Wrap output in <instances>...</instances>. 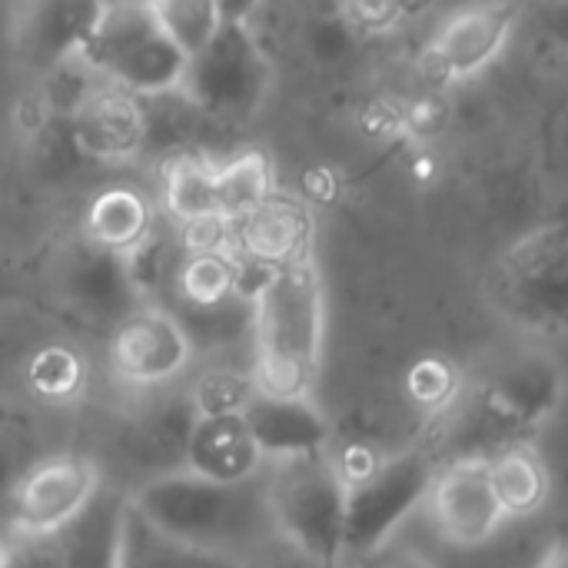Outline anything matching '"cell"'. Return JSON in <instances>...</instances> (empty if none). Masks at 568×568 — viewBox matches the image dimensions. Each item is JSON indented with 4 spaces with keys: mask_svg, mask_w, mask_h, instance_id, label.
<instances>
[{
    "mask_svg": "<svg viewBox=\"0 0 568 568\" xmlns=\"http://www.w3.org/2000/svg\"><path fill=\"white\" fill-rule=\"evenodd\" d=\"M193 423L196 413L190 406L186 383L156 393L123 389V403L100 413L97 446L80 453L100 466L103 483L133 493L153 479L186 469Z\"/></svg>",
    "mask_w": 568,
    "mask_h": 568,
    "instance_id": "3957f363",
    "label": "cell"
},
{
    "mask_svg": "<svg viewBox=\"0 0 568 568\" xmlns=\"http://www.w3.org/2000/svg\"><path fill=\"white\" fill-rule=\"evenodd\" d=\"M273 163L260 150H243L216 163V213L233 226L273 193Z\"/></svg>",
    "mask_w": 568,
    "mask_h": 568,
    "instance_id": "f1b7e54d",
    "label": "cell"
},
{
    "mask_svg": "<svg viewBox=\"0 0 568 568\" xmlns=\"http://www.w3.org/2000/svg\"><path fill=\"white\" fill-rule=\"evenodd\" d=\"M323 333L326 300L316 263L266 273L253 293V389L270 399H313Z\"/></svg>",
    "mask_w": 568,
    "mask_h": 568,
    "instance_id": "7a4b0ae2",
    "label": "cell"
},
{
    "mask_svg": "<svg viewBox=\"0 0 568 568\" xmlns=\"http://www.w3.org/2000/svg\"><path fill=\"white\" fill-rule=\"evenodd\" d=\"M7 556H10V539L0 532V568H7Z\"/></svg>",
    "mask_w": 568,
    "mask_h": 568,
    "instance_id": "f35d334b",
    "label": "cell"
},
{
    "mask_svg": "<svg viewBox=\"0 0 568 568\" xmlns=\"http://www.w3.org/2000/svg\"><path fill=\"white\" fill-rule=\"evenodd\" d=\"M160 213L166 223L183 226L216 213V163L206 153H180L163 163L160 173Z\"/></svg>",
    "mask_w": 568,
    "mask_h": 568,
    "instance_id": "484cf974",
    "label": "cell"
},
{
    "mask_svg": "<svg viewBox=\"0 0 568 568\" xmlns=\"http://www.w3.org/2000/svg\"><path fill=\"white\" fill-rule=\"evenodd\" d=\"M103 486L100 466L77 446L43 456L10 496L3 536L7 539H53L73 523Z\"/></svg>",
    "mask_w": 568,
    "mask_h": 568,
    "instance_id": "30bf717a",
    "label": "cell"
},
{
    "mask_svg": "<svg viewBox=\"0 0 568 568\" xmlns=\"http://www.w3.org/2000/svg\"><path fill=\"white\" fill-rule=\"evenodd\" d=\"M150 3L163 33L186 60H193L220 33L226 20V3L216 0H150Z\"/></svg>",
    "mask_w": 568,
    "mask_h": 568,
    "instance_id": "4dcf8cb0",
    "label": "cell"
},
{
    "mask_svg": "<svg viewBox=\"0 0 568 568\" xmlns=\"http://www.w3.org/2000/svg\"><path fill=\"white\" fill-rule=\"evenodd\" d=\"M566 369L546 353H526L506 363L483 393L486 423H499L513 443H523L526 433L542 429L566 399Z\"/></svg>",
    "mask_w": 568,
    "mask_h": 568,
    "instance_id": "4fadbf2b",
    "label": "cell"
},
{
    "mask_svg": "<svg viewBox=\"0 0 568 568\" xmlns=\"http://www.w3.org/2000/svg\"><path fill=\"white\" fill-rule=\"evenodd\" d=\"M489 459V479L496 489V499L509 519H529L536 516L546 499H549V466L546 459L536 453L532 443H506L493 453H486Z\"/></svg>",
    "mask_w": 568,
    "mask_h": 568,
    "instance_id": "d4e9b609",
    "label": "cell"
},
{
    "mask_svg": "<svg viewBox=\"0 0 568 568\" xmlns=\"http://www.w3.org/2000/svg\"><path fill=\"white\" fill-rule=\"evenodd\" d=\"M493 296L529 333H568V223L523 236L499 260Z\"/></svg>",
    "mask_w": 568,
    "mask_h": 568,
    "instance_id": "9c48e42d",
    "label": "cell"
},
{
    "mask_svg": "<svg viewBox=\"0 0 568 568\" xmlns=\"http://www.w3.org/2000/svg\"><path fill=\"white\" fill-rule=\"evenodd\" d=\"M532 568H568V529L552 536V542L542 549V556Z\"/></svg>",
    "mask_w": 568,
    "mask_h": 568,
    "instance_id": "74e56055",
    "label": "cell"
},
{
    "mask_svg": "<svg viewBox=\"0 0 568 568\" xmlns=\"http://www.w3.org/2000/svg\"><path fill=\"white\" fill-rule=\"evenodd\" d=\"M70 333L43 303L0 310V393L17 389V373L23 359L47 339Z\"/></svg>",
    "mask_w": 568,
    "mask_h": 568,
    "instance_id": "83f0119b",
    "label": "cell"
},
{
    "mask_svg": "<svg viewBox=\"0 0 568 568\" xmlns=\"http://www.w3.org/2000/svg\"><path fill=\"white\" fill-rule=\"evenodd\" d=\"M313 213L293 193L273 190L253 213L233 223V253L240 263L273 273L313 260Z\"/></svg>",
    "mask_w": 568,
    "mask_h": 568,
    "instance_id": "9a60e30c",
    "label": "cell"
},
{
    "mask_svg": "<svg viewBox=\"0 0 568 568\" xmlns=\"http://www.w3.org/2000/svg\"><path fill=\"white\" fill-rule=\"evenodd\" d=\"M453 389H456V383H453V373L443 366V363H419L416 369H413V376H409V393H413V399L416 403H446L449 396H453Z\"/></svg>",
    "mask_w": 568,
    "mask_h": 568,
    "instance_id": "d6a6232c",
    "label": "cell"
},
{
    "mask_svg": "<svg viewBox=\"0 0 568 568\" xmlns=\"http://www.w3.org/2000/svg\"><path fill=\"white\" fill-rule=\"evenodd\" d=\"M436 536L456 549L486 546L506 523V513L496 499L486 456H459L436 469L429 496L423 503Z\"/></svg>",
    "mask_w": 568,
    "mask_h": 568,
    "instance_id": "7c38bea8",
    "label": "cell"
},
{
    "mask_svg": "<svg viewBox=\"0 0 568 568\" xmlns=\"http://www.w3.org/2000/svg\"><path fill=\"white\" fill-rule=\"evenodd\" d=\"M519 23V7L513 3H479L463 7L443 20L426 47V63L436 77L459 83L483 73L509 43Z\"/></svg>",
    "mask_w": 568,
    "mask_h": 568,
    "instance_id": "5bb4252c",
    "label": "cell"
},
{
    "mask_svg": "<svg viewBox=\"0 0 568 568\" xmlns=\"http://www.w3.org/2000/svg\"><path fill=\"white\" fill-rule=\"evenodd\" d=\"M356 568H436L423 552H413V549H383L376 556H369L366 562H359Z\"/></svg>",
    "mask_w": 568,
    "mask_h": 568,
    "instance_id": "8d00e7d4",
    "label": "cell"
},
{
    "mask_svg": "<svg viewBox=\"0 0 568 568\" xmlns=\"http://www.w3.org/2000/svg\"><path fill=\"white\" fill-rule=\"evenodd\" d=\"M266 499L283 542L320 568L346 566V479L333 449L266 463Z\"/></svg>",
    "mask_w": 568,
    "mask_h": 568,
    "instance_id": "277c9868",
    "label": "cell"
},
{
    "mask_svg": "<svg viewBox=\"0 0 568 568\" xmlns=\"http://www.w3.org/2000/svg\"><path fill=\"white\" fill-rule=\"evenodd\" d=\"M243 423L250 426L266 463L333 449L329 419L313 399H270L256 393L243 409Z\"/></svg>",
    "mask_w": 568,
    "mask_h": 568,
    "instance_id": "7402d4cb",
    "label": "cell"
},
{
    "mask_svg": "<svg viewBox=\"0 0 568 568\" xmlns=\"http://www.w3.org/2000/svg\"><path fill=\"white\" fill-rule=\"evenodd\" d=\"M17 393L43 413L77 419L93 393V359L80 336L60 333L40 343L17 373Z\"/></svg>",
    "mask_w": 568,
    "mask_h": 568,
    "instance_id": "e0dca14e",
    "label": "cell"
},
{
    "mask_svg": "<svg viewBox=\"0 0 568 568\" xmlns=\"http://www.w3.org/2000/svg\"><path fill=\"white\" fill-rule=\"evenodd\" d=\"M273 83L270 57L263 53L253 27L233 7H226V20L220 33L186 60V73L180 93L216 123H246L253 120Z\"/></svg>",
    "mask_w": 568,
    "mask_h": 568,
    "instance_id": "52a82bcc",
    "label": "cell"
},
{
    "mask_svg": "<svg viewBox=\"0 0 568 568\" xmlns=\"http://www.w3.org/2000/svg\"><path fill=\"white\" fill-rule=\"evenodd\" d=\"M130 503L170 539L240 568L276 539L266 469L246 483H213L183 469L133 489Z\"/></svg>",
    "mask_w": 568,
    "mask_h": 568,
    "instance_id": "6da1fadb",
    "label": "cell"
},
{
    "mask_svg": "<svg viewBox=\"0 0 568 568\" xmlns=\"http://www.w3.org/2000/svg\"><path fill=\"white\" fill-rule=\"evenodd\" d=\"M266 273L240 263L233 250L220 253H183L173 260L166 283L156 293V306L170 313H210L240 296L256 293Z\"/></svg>",
    "mask_w": 568,
    "mask_h": 568,
    "instance_id": "ac0fdd59",
    "label": "cell"
},
{
    "mask_svg": "<svg viewBox=\"0 0 568 568\" xmlns=\"http://www.w3.org/2000/svg\"><path fill=\"white\" fill-rule=\"evenodd\" d=\"M70 146L80 160L120 166L146 153V120L140 97L116 87L100 90L70 123Z\"/></svg>",
    "mask_w": 568,
    "mask_h": 568,
    "instance_id": "ffe728a7",
    "label": "cell"
},
{
    "mask_svg": "<svg viewBox=\"0 0 568 568\" xmlns=\"http://www.w3.org/2000/svg\"><path fill=\"white\" fill-rule=\"evenodd\" d=\"M186 396L196 419L206 416H243L256 396L250 366L240 363H196L186 379Z\"/></svg>",
    "mask_w": 568,
    "mask_h": 568,
    "instance_id": "f546056e",
    "label": "cell"
},
{
    "mask_svg": "<svg viewBox=\"0 0 568 568\" xmlns=\"http://www.w3.org/2000/svg\"><path fill=\"white\" fill-rule=\"evenodd\" d=\"M77 443V419L53 416L27 403L17 389L0 393V532L20 479L43 456Z\"/></svg>",
    "mask_w": 568,
    "mask_h": 568,
    "instance_id": "2e32d148",
    "label": "cell"
},
{
    "mask_svg": "<svg viewBox=\"0 0 568 568\" xmlns=\"http://www.w3.org/2000/svg\"><path fill=\"white\" fill-rule=\"evenodd\" d=\"M120 568H240L230 559L200 552L160 532L146 516L126 503L123 532H120Z\"/></svg>",
    "mask_w": 568,
    "mask_h": 568,
    "instance_id": "4316f807",
    "label": "cell"
},
{
    "mask_svg": "<svg viewBox=\"0 0 568 568\" xmlns=\"http://www.w3.org/2000/svg\"><path fill=\"white\" fill-rule=\"evenodd\" d=\"M7 568H60L53 539H10Z\"/></svg>",
    "mask_w": 568,
    "mask_h": 568,
    "instance_id": "836d02e7",
    "label": "cell"
},
{
    "mask_svg": "<svg viewBox=\"0 0 568 568\" xmlns=\"http://www.w3.org/2000/svg\"><path fill=\"white\" fill-rule=\"evenodd\" d=\"M106 369L120 389L156 393L190 379L196 353L173 313L156 303L136 306L106 336Z\"/></svg>",
    "mask_w": 568,
    "mask_h": 568,
    "instance_id": "8fae6325",
    "label": "cell"
},
{
    "mask_svg": "<svg viewBox=\"0 0 568 568\" xmlns=\"http://www.w3.org/2000/svg\"><path fill=\"white\" fill-rule=\"evenodd\" d=\"M339 13L356 30H389L403 17V7H396V3H346Z\"/></svg>",
    "mask_w": 568,
    "mask_h": 568,
    "instance_id": "e575fe53",
    "label": "cell"
},
{
    "mask_svg": "<svg viewBox=\"0 0 568 568\" xmlns=\"http://www.w3.org/2000/svg\"><path fill=\"white\" fill-rule=\"evenodd\" d=\"M243 568H320L316 562H310L303 552H296L290 542H283L280 536L270 542V546H263L250 562Z\"/></svg>",
    "mask_w": 568,
    "mask_h": 568,
    "instance_id": "d590c367",
    "label": "cell"
},
{
    "mask_svg": "<svg viewBox=\"0 0 568 568\" xmlns=\"http://www.w3.org/2000/svg\"><path fill=\"white\" fill-rule=\"evenodd\" d=\"M100 13L103 3H87V0L27 3L20 7V20H17V50L33 70L47 73L60 60L83 50Z\"/></svg>",
    "mask_w": 568,
    "mask_h": 568,
    "instance_id": "44dd1931",
    "label": "cell"
},
{
    "mask_svg": "<svg viewBox=\"0 0 568 568\" xmlns=\"http://www.w3.org/2000/svg\"><path fill=\"white\" fill-rule=\"evenodd\" d=\"M126 503V489L103 483L97 496L83 506V513L53 536L60 568H120V532Z\"/></svg>",
    "mask_w": 568,
    "mask_h": 568,
    "instance_id": "603a6c76",
    "label": "cell"
},
{
    "mask_svg": "<svg viewBox=\"0 0 568 568\" xmlns=\"http://www.w3.org/2000/svg\"><path fill=\"white\" fill-rule=\"evenodd\" d=\"M80 53L110 87L140 100L180 90L186 73V57L163 33L150 0L103 3Z\"/></svg>",
    "mask_w": 568,
    "mask_h": 568,
    "instance_id": "8992f818",
    "label": "cell"
},
{
    "mask_svg": "<svg viewBox=\"0 0 568 568\" xmlns=\"http://www.w3.org/2000/svg\"><path fill=\"white\" fill-rule=\"evenodd\" d=\"M27 303H40L37 276L23 263H17L7 253H0V310L27 306Z\"/></svg>",
    "mask_w": 568,
    "mask_h": 568,
    "instance_id": "1f68e13d",
    "label": "cell"
},
{
    "mask_svg": "<svg viewBox=\"0 0 568 568\" xmlns=\"http://www.w3.org/2000/svg\"><path fill=\"white\" fill-rule=\"evenodd\" d=\"M436 469L429 453L403 449L373 459L346 483V566H359L393 546L396 532L423 509Z\"/></svg>",
    "mask_w": 568,
    "mask_h": 568,
    "instance_id": "ba28073f",
    "label": "cell"
},
{
    "mask_svg": "<svg viewBox=\"0 0 568 568\" xmlns=\"http://www.w3.org/2000/svg\"><path fill=\"white\" fill-rule=\"evenodd\" d=\"M266 469V459L243 416L196 419L186 443V473L213 483H246Z\"/></svg>",
    "mask_w": 568,
    "mask_h": 568,
    "instance_id": "cb8c5ba5",
    "label": "cell"
},
{
    "mask_svg": "<svg viewBox=\"0 0 568 568\" xmlns=\"http://www.w3.org/2000/svg\"><path fill=\"white\" fill-rule=\"evenodd\" d=\"M37 286L40 303L73 333H100L103 339L143 306V293L130 273V263L97 250L80 233L63 240L43 263Z\"/></svg>",
    "mask_w": 568,
    "mask_h": 568,
    "instance_id": "5b68a950",
    "label": "cell"
},
{
    "mask_svg": "<svg viewBox=\"0 0 568 568\" xmlns=\"http://www.w3.org/2000/svg\"><path fill=\"white\" fill-rule=\"evenodd\" d=\"M160 223H163L160 200L146 186L130 180H113L97 186L83 203L80 236L103 253L130 260L153 240Z\"/></svg>",
    "mask_w": 568,
    "mask_h": 568,
    "instance_id": "d6986e66",
    "label": "cell"
}]
</instances>
